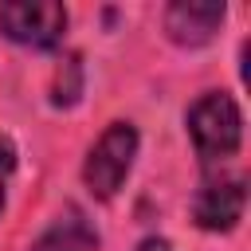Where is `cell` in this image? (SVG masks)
<instances>
[{"mask_svg": "<svg viewBox=\"0 0 251 251\" xmlns=\"http://www.w3.org/2000/svg\"><path fill=\"white\" fill-rule=\"evenodd\" d=\"M188 133H192V145L200 153L204 165H216V161H227L235 157L239 141H243V114L235 106L231 94L224 90H208L200 94L192 106H188Z\"/></svg>", "mask_w": 251, "mask_h": 251, "instance_id": "obj_1", "label": "cell"}, {"mask_svg": "<svg viewBox=\"0 0 251 251\" xmlns=\"http://www.w3.org/2000/svg\"><path fill=\"white\" fill-rule=\"evenodd\" d=\"M133 157H137V129H133L129 122L106 126V133L94 141V149L86 153V165H82L86 188H90L98 200H110V196L122 188V180L129 176Z\"/></svg>", "mask_w": 251, "mask_h": 251, "instance_id": "obj_2", "label": "cell"}, {"mask_svg": "<svg viewBox=\"0 0 251 251\" xmlns=\"http://www.w3.org/2000/svg\"><path fill=\"white\" fill-rule=\"evenodd\" d=\"M0 31L12 43L47 51L67 31V8L59 0H12V4H0Z\"/></svg>", "mask_w": 251, "mask_h": 251, "instance_id": "obj_3", "label": "cell"}, {"mask_svg": "<svg viewBox=\"0 0 251 251\" xmlns=\"http://www.w3.org/2000/svg\"><path fill=\"white\" fill-rule=\"evenodd\" d=\"M247 208V180L243 176H216L204 180V188L192 200V220L204 231H231L243 220Z\"/></svg>", "mask_w": 251, "mask_h": 251, "instance_id": "obj_4", "label": "cell"}, {"mask_svg": "<svg viewBox=\"0 0 251 251\" xmlns=\"http://www.w3.org/2000/svg\"><path fill=\"white\" fill-rule=\"evenodd\" d=\"M224 12L227 8L216 4V0H176V4L165 8V31L180 47H204L220 31Z\"/></svg>", "mask_w": 251, "mask_h": 251, "instance_id": "obj_5", "label": "cell"}, {"mask_svg": "<svg viewBox=\"0 0 251 251\" xmlns=\"http://www.w3.org/2000/svg\"><path fill=\"white\" fill-rule=\"evenodd\" d=\"M31 251H98V231L82 216V208H67L35 243Z\"/></svg>", "mask_w": 251, "mask_h": 251, "instance_id": "obj_6", "label": "cell"}, {"mask_svg": "<svg viewBox=\"0 0 251 251\" xmlns=\"http://www.w3.org/2000/svg\"><path fill=\"white\" fill-rule=\"evenodd\" d=\"M78 94H82V59H78V55H67V59H63V67L55 71L51 102H55V106H71Z\"/></svg>", "mask_w": 251, "mask_h": 251, "instance_id": "obj_7", "label": "cell"}, {"mask_svg": "<svg viewBox=\"0 0 251 251\" xmlns=\"http://www.w3.org/2000/svg\"><path fill=\"white\" fill-rule=\"evenodd\" d=\"M12 169H16V149L8 141H0V212H4V188H8Z\"/></svg>", "mask_w": 251, "mask_h": 251, "instance_id": "obj_8", "label": "cell"}, {"mask_svg": "<svg viewBox=\"0 0 251 251\" xmlns=\"http://www.w3.org/2000/svg\"><path fill=\"white\" fill-rule=\"evenodd\" d=\"M133 251H173V243H169V239H157V235H149V239H141Z\"/></svg>", "mask_w": 251, "mask_h": 251, "instance_id": "obj_9", "label": "cell"}]
</instances>
